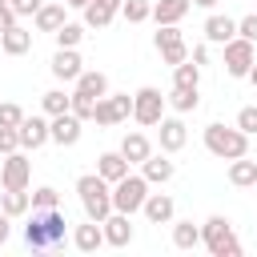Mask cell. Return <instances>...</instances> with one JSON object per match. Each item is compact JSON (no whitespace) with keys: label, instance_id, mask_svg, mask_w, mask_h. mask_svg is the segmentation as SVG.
Wrapping results in <instances>:
<instances>
[{"label":"cell","instance_id":"cell-14","mask_svg":"<svg viewBox=\"0 0 257 257\" xmlns=\"http://www.w3.org/2000/svg\"><path fill=\"white\" fill-rule=\"evenodd\" d=\"M100 229H104V245H112V249H124L128 241H133V225H128V213H108L104 221H100Z\"/></svg>","mask_w":257,"mask_h":257},{"label":"cell","instance_id":"cell-32","mask_svg":"<svg viewBox=\"0 0 257 257\" xmlns=\"http://www.w3.org/2000/svg\"><path fill=\"white\" fill-rule=\"evenodd\" d=\"M52 36H56V48H76V44L84 40V24H72V20H64V24H60Z\"/></svg>","mask_w":257,"mask_h":257},{"label":"cell","instance_id":"cell-25","mask_svg":"<svg viewBox=\"0 0 257 257\" xmlns=\"http://www.w3.org/2000/svg\"><path fill=\"white\" fill-rule=\"evenodd\" d=\"M0 209H4L8 217H28V213H32L28 189H4V193H0Z\"/></svg>","mask_w":257,"mask_h":257},{"label":"cell","instance_id":"cell-21","mask_svg":"<svg viewBox=\"0 0 257 257\" xmlns=\"http://www.w3.org/2000/svg\"><path fill=\"white\" fill-rule=\"evenodd\" d=\"M229 185H237V189H253L257 185V161H249V153L229 161Z\"/></svg>","mask_w":257,"mask_h":257},{"label":"cell","instance_id":"cell-28","mask_svg":"<svg viewBox=\"0 0 257 257\" xmlns=\"http://www.w3.org/2000/svg\"><path fill=\"white\" fill-rule=\"evenodd\" d=\"M80 12H84V28H108L112 16H116V8H108V4H100V0H88Z\"/></svg>","mask_w":257,"mask_h":257},{"label":"cell","instance_id":"cell-26","mask_svg":"<svg viewBox=\"0 0 257 257\" xmlns=\"http://www.w3.org/2000/svg\"><path fill=\"white\" fill-rule=\"evenodd\" d=\"M76 92H84V96H104L108 92V76L100 72V68H84L80 76H76Z\"/></svg>","mask_w":257,"mask_h":257},{"label":"cell","instance_id":"cell-41","mask_svg":"<svg viewBox=\"0 0 257 257\" xmlns=\"http://www.w3.org/2000/svg\"><path fill=\"white\" fill-rule=\"evenodd\" d=\"M237 36H245V40H253V44H257V12H249V16H241V20H237Z\"/></svg>","mask_w":257,"mask_h":257},{"label":"cell","instance_id":"cell-44","mask_svg":"<svg viewBox=\"0 0 257 257\" xmlns=\"http://www.w3.org/2000/svg\"><path fill=\"white\" fill-rule=\"evenodd\" d=\"M189 60H193V64H201V68H205V64H209V40H205V44H197V48H193V56H189Z\"/></svg>","mask_w":257,"mask_h":257},{"label":"cell","instance_id":"cell-39","mask_svg":"<svg viewBox=\"0 0 257 257\" xmlns=\"http://www.w3.org/2000/svg\"><path fill=\"white\" fill-rule=\"evenodd\" d=\"M20 120H24V108H20L16 100H4V104H0V124H8V128H16Z\"/></svg>","mask_w":257,"mask_h":257},{"label":"cell","instance_id":"cell-47","mask_svg":"<svg viewBox=\"0 0 257 257\" xmlns=\"http://www.w3.org/2000/svg\"><path fill=\"white\" fill-rule=\"evenodd\" d=\"M193 4H197V8H209V12H213V8L221 4V0H193Z\"/></svg>","mask_w":257,"mask_h":257},{"label":"cell","instance_id":"cell-51","mask_svg":"<svg viewBox=\"0 0 257 257\" xmlns=\"http://www.w3.org/2000/svg\"><path fill=\"white\" fill-rule=\"evenodd\" d=\"M253 189H257V185H253Z\"/></svg>","mask_w":257,"mask_h":257},{"label":"cell","instance_id":"cell-20","mask_svg":"<svg viewBox=\"0 0 257 257\" xmlns=\"http://www.w3.org/2000/svg\"><path fill=\"white\" fill-rule=\"evenodd\" d=\"M72 245H76L80 253H96V249L104 245V229H100V221H84V225H76V229H72Z\"/></svg>","mask_w":257,"mask_h":257},{"label":"cell","instance_id":"cell-42","mask_svg":"<svg viewBox=\"0 0 257 257\" xmlns=\"http://www.w3.org/2000/svg\"><path fill=\"white\" fill-rule=\"evenodd\" d=\"M8 4H12L16 16H36V8H40L44 0H8Z\"/></svg>","mask_w":257,"mask_h":257},{"label":"cell","instance_id":"cell-19","mask_svg":"<svg viewBox=\"0 0 257 257\" xmlns=\"http://www.w3.org/2000/svg\"><path fill=\"white\" fill-rule=\"evenodd\" d=\"M28 48H32V32L24 24H12L8 32H0V52L4 56H24Z\"/></svg>","mask_w":257,"mask_h":257},{"label":"cell","instance_id":"cell-7","mask_svg":"<svg viewBox=\"0 0 257 257\" xmlns=\"http://www.w3.org/2000/svg\"><path fill=\"white\" fill-rule=\"evenodd\" d=\"M153 44H157V52H161V60H165L169 68H173V64H181V60H189V48H185V36H181V28H177V24H157Z\"/></svg>","mask_w":257,"mask_h":257},{"label":"cell","instance_id":"cell-43","mask_svg":"<svg viewBox=\"0 0 257 257\" xmlns=\"http://www.w3.org/2000/svg\"><path fill=\"white\" fill-rule=\"evenodd\" d=\"M12 24H20V16L12 12V4H0V32H8Z\"/></svg>","mask_w":257,"mask_h":257},{"label":"cell","instance_id":"cell-4","mask_svg":"<svg viewBox=\"0 0 257 257\" xmlns=\"http://www.w3.org/2000/svg\"><path fill=\"white\" fill-rule=\"evenodd\" d=\"M205 149L213 153V157H221V161H233V157H245L249 153V137L233 124V128H225V124H209L205 128Z\"/></svg>","mask_w":257,"mask_h":257},{"label":"cell","instance_id":"cell-38","mask_svg":"<svg viewBox=\"0 0 257 257\" xmlns=\"http://www.w3.org/2000/svg\"><path fill=\"white\" fill-rule=\"evenodd\" d=\"M237 128H241L245 137H257V104H245V108L237 112Z\"/></svg>","mask_w":257,"mask_h":257},{"label":"cell","instance_id":"cell-35","mask_svg":"<svg viewBox=\"0 0 257 257\" xmlns=\"http://www.w3.org/2000/svg\"><path fill=\"white\" fill-rule=\"evenodd\" d=\"M92 120H96L100 128H112V124H116V112H112V100H108V92H104V96H96V108H92Z\"/></svg>","mask_w":257,"mask_h":257},{"label":"cell","instance_id":"cell-23","mask_svg":"<svg viewBox=\"0 0 257 257\" xmlns=\"http://www.w3.org/2000/svg\"><path fill=\"white\" fill-rule=\"evenodd\" d=\"M36 32H56L64 24V0H52V4H40L36 8Z\"/></svg>","mask_w":257,"mask_h":257},{"label":"cell","instance_id":"cell-49","mask_svg":"<svg viewBox=\"0 0 257 257\" xmlns=\"http://www.w3.org/2000/svg\"><path fill=\"white\" fill-rule=\"evenodd\" d=\"M100 4H108V8H116V12H120V0H100Z\"/></svg>","mask_w":257,"mask_h":257},{"label":"cell","instance_id":"cell-36","mask_svg":"<svg viewBox=\"0 0 257 257\" xmlns=\"http://www.w3.org/2000/svg\"><path fill=\"white\" fill-rule=\"evenodd\" d=\"M28 197H32V209H56V205H60V193H56L52 185H40V189H32Z\"/></svg>","mask_w":257,"mask_h":257},{"label":"cell","instance_id":"cell-48","mask_svg":"<svg viewBox=\"0 0 257 257\" xmlns=\"http://www.w3.org/2000/svg\"><path fill=\"white\" fill-rule=\"evenodd\" d=\"M88 0H64V8H84Z\"/></svg>","mask_w":257,"mask_h":257},{"label":"cell","instance_id":"cell-6","mask_svg":"<svg viewBox=\"0 0 257 257\" xmlns=\"http://www.w3.org/2000/svg\"><path fill=\"white\" fill-rule=\"evenodd\" d=\"M161 116H165V96H161V88H153V84L137 88V92H133V120L145 124V128H157Z\"/></svg>","mask_w":257,"mask_h":257},{"label":"cell","instance_id":"cell-46","mask_svg":"<svg viewBox=\"0 0 257 257\" xmlns=\"http://www.w3.org/2000/svg\"><path fill=\"white\" fill-rule=\"evenodd\" d=\"M245 80H249V84H253V88H257V60H253V68H249V72H245Z\"/></svg>","mask_w":257,"mask_h":257},{"label":"cell","instance_id":"cell-10","mask_svg":"<svg viewBox=\"0 0 257 257\" xmlns=\"http://www.w3.org/2000/svg\"><path fill=\"white\" fill-rule=\"evenodd\" d=\"M84 120L80 116H72V112H60V116H48V141L52 145H60V149H72L76 141H80V128Z\"/></svg>","mask_w":257,"mask_h":257},{"label":"cell","instance_id":"cell-18","mask_svg":"<svg viewBox=\"0 0 257 257\" xmlns=\"http://www.w3.org/2000/svg\"><path fill=\"white\" fill-rule=\"evenodd\" d=\"M233 36H237V20H233V16L213 12V16L205 20V40H209V44H229Z\"/></svg>","mask_w":257,"mask_h":257},{"label":"cell","instance_id":"cell-37","mask_svg":"<svg viewBox=\"0 0 257 257\" xmlns=\"http://www.w3.org/2000/svg\"><path fill=\"white\" fill-rule=\"evenodd\" d=\"M108 100H112V112H116V124L133 116V96H128V92H108Z\"/></svg>","mask_w":257,"mask_h":257},{"label":"cell","instance_id":"cell-1","mask_svg":"<svg viewBox=\"0 0 257 257\" xmlns=\"http://www.w3.org/2000/svg\"><path fill=\"white\" fill-rule=\"evenodd\" d=\"M68 237V217L56 209H32V221L24 225V241L28 249H60Z\"/></svg>","mask_w":257,"mask_h":257},{"label":"cell","instance_id":"cell-8","mask_svg":"<svg viewBox=\"0 0 257 257\" xmlns=\"http://www.w3.org/2000/svg\"><path fill=\"white\" fill-rule=\"evenodd\" d=\"M221 48H225V72H229V76H245V72L253 68V60H257L253 40H245V36H233V40L221 44Z\"/></svg>","mask_w":257,"mask_h":257},{"label":"cell","instance_id":"cell-13","mask_svg":"<svg viewBox=\"0 0 257 257\" xmlns=\"http://www.w3.org/2000/svg\"><path fill=\"white\" fill-rule=\"evenodd\" d=\"M16 133H20V149H44L48 145V116H28L24 112Z\"/></svg>","mask_w":257,"mask_h":257},{"label":"cell","instance_id":"cell-15","mask_svg":"<svg viewBox=\"0 0 257 257\" xmlns=\"http://www.w3.org/2000/svg\"><path fill=\"white\" fill-rule=\"evenodd\" d=\"M141 213L149 217V225H169V221L177 217V205H173L169 193H149L145 205H141Z\"/></svg>","mask_w":257,"mask_h":257},{"label":"cell","instance_id":"cell-45","mask_svg":"<svg viewBox=\"0 0 257 257\" xmlns=\"http://www.w3.org/2000/svg\"><path fill=\"white\" fill-rule=\"evenodd\" d=\"M8 237H12V217H8L4 209H0V245H4Z\"/></svg>","mask_w":257,"mask_h":257},{"label":"cell","instance_id":"cell-31","mask_svg":"<svg viewBox=\"0 0 257 257\" xmlns=\"http://www.w3.org/2000/svg\"><path fill=\"white\" fill-rule=\"evenodd\" d=\"M68 100H72V92L48 88V92L40 96V108H44V116H60V112H68Z\"/></svg>","mask_w":257,"mask_h":257},{"label":"cell","instance_id":"cell-17","mask_svg":"<svg viewBox=\"0 0 257 257\" xmlns=\"http://www.w3.org/2000/svg\"><path fill=\"white\" fill-rule=\"evenodd\" d=\"M189 8H193V0H153V16L149 20H157V24H181L189 16Z\"/></svg>","mask_w":257,"mask_h":257},{"label":"cell","instance_id":"cell-29","mask_svg":"<svg viewBox=\"0 0 257 257\" xmlns=\"http://www.w3.org/2000/svg\"><path fill=\"white\" fill-rule=\"evenodd\" d=\"M173 225V245L177 249H197L201 245V225H193V221H169Z\"/></svg>","mask_w":257,"mask_h":257},{"label":"cell","instance_id":"cell-2","mask_svg":"<svg viewBox=\"0 0 257 257\" xmlns=\"http://www.w3.org/2000/svg\"><path fill=\"white\" fill-rule=\"evenodd\" d=\"M76 197H80V209L88 221H104L112 213V185L100 177V173H84L76 177Z\"/></svg>","mask_w":257,"mask_h":257},{"label":"cell","instance_id":"cell-24","mask_svg":"<svg viewBox=\"0 0 257 257\" xmlns=\"http://www.w3.org/2000/svg\"><path fill=\"white\" fill-rule=\"evenodd\" d=\"M96 173H100L108 185H116V181L128 173V161L120 157V149H116V153H100V157H96Z\"/></svg>","mask_w":257,"mask_h":257},{"label":"cell","instance_id":"cell-27","mask_svg":"<svg viewBox=\"0 0 257 257\" xmlns=\"http://www.w3.org/2000/svg\"><path fill=\"white\" fill-rule=\"evenodd\" d=\"M165 104L177 108L181 116H185V112H197V104H201V88H177V84H173V92L165 96Z\"/></svg>","mask_w":257,"mask_h":257},{"label":"cell","instance_id":"cell-30","mask_svg":"<svg viewBox=\"0 0 257 257\" xmlns=\"http://www.w3.org/2000/svg\"><path fill=\"white\" fill-rule=\"evenodd\" d=\"M173 84L177 88H201V64H193V60L173 64Z\"/></svg>","mask_w":257,"mask_h":257},{"label":"cell","instance_id":"cell-3","mask_svg":"<svg viewBox=\"0 0 257 257\" xmlns=\"http://www.w3.org/2000/svg\"><path fill=\"white\" fill-rule=\"evenodd\" d=\"M201 245L213 253V257H237L241 253V241L233 237V221L213 213L205 225H201Z\"/></svg>","mask_w":257,"mask_h":257},{"label":"cell","instance_id":"cell-9","mask_svg":"<svg viewBox=\"0 0 257 257\" xmlns=\"http://www.w3.org/2000/svg\"><path fill=\"white\" fill-rule=\"evenodd\" d=\"M28 181H32V161L20 149L0 157V185L4 189H28Z\"/></svg>","mask_w":257,"mask_h":257},{"label":"cell","instance_id":"cell-16","mask_svg":"<svg viewBox=\"0 0 257 257\" xmlns=\"http://www.w3.org/2000/svg\"><path fill=\"white\" fill-rule=\"evenodd\" d=\"M173 173H177V165L169 161V153H149L145 161H141V177L149 181V185H165V181H173Z\"/></svg>","mask_w":257,"mask_h":257},{"label":"cell","instance_id":"cell-22","mask_svg":"<svg viewBox=\"0 0 257 257\" xmlns=\"http://www.w3.org/2000/svg\"><path fill=\"white\" fill-rule=\"evenodd\" d=\"M149 153H153V141H149L145 133H124V141H120V157H124L128 165H141Z\"/></svg>","mask_w":257,"mask_h":257},{"label":"cell","instance_id":"cell-11","mask_svg":"<svg viewBox=\"0 0 257 257\" xmlns=\"http://www.w3.org/2000/svg\"><path fill=\"white\" fill-rule=\"evenodd\" d=\"M52 76L60 80V84H76V76L84 72V60H80V52L76 48H56V56H52Z\"/></svg>","mask_w":257,"mask_h":257},{"label":"cell","instance_id":"cell-50","mask_svg":"<svg viewBox=\"0 0 257 257\" xmlns=\"http://www.w3.org/2000/svg\"><path fill=\"white\" fill-rule=\"evenodd\" d=\"M0 4H8V0H0Z\"/></svg>","mask_w":257,"mask_h":257},{"label":"cell","instance_id":"cell-40","mask_svg":"<svg viewBox=\"0 0 257 257\" xmlns=\"http://www.w3.org/2000/svg\"><path fill=\"white\" fill-rule=\"evenodd\" d=\"M16 149H20V133L8 128V124H0V157H8V153H16Z\"/></svg>","mask_w":257,"mask_h":257},{"label":"cell","instance_id":"cell-33","mask_svg":"<svg viewBox=\"0 0 257 257\" xmlns=\"http://www.w3.org/2000/svg\"><path fill=\"white\" fill-rule=\"evenodd\" d=\"M120 16H124L128 24H145V20L153 16V4H149V0H120Z\"/></svg>","mask_w":257,"mask_h":257},{"label":"cell","instance_id":"cell-5","mask_svg":"<svg viewBox=\"0 0 257 257\" xmlns=\"http://www.w3.org/2000/svg\"><path fill=\"white\" fill-rule=\"evenodd\" d=\"M145 197H149V181L141 177V173H124L116 185H112V209L116 213H141V205H145Z\"/></svg>","mask_w":257,"mask_h":257},{"label":"cell","instance_id":"cell-34","mask_svg":"<svg viewBox=\"0 0 257 257\" xmlns=\"http://www.w3.org/2000/svg\"><path fill=\"white\" fill-rule=\"evenodd\" d=\"M92 108H96V100L72 88V100H68V112H72V116H80V120H92Z\"/></svg>","mask_w":257,"mask_h":257},{"label":"cell","instance_id":"cell-12","mask_svg":"<svg viewBox=\"0 0 257 257\" xmlns=\"http://www.w3.org/2000/svg\"><path fill=\"white\" fill-rule=\"evenodd\" d=\"M157 128H161V153H181L185 149V141H189V128H185V120L181 116H161L157 120Z\"/></svg>","mask_w":257,"mask_h":257}]
</instances>
